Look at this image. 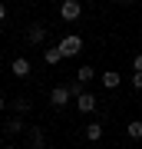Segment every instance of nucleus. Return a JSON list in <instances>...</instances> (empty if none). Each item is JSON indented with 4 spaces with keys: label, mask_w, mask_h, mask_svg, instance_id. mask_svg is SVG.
Wrapping results in <instances>:
<instances>
[{
    "label": "nucleus",
    "mask_w": 142,
    "mask_h": 149,
    "mask_svg": "<svg viewBox=\"0 0 142 149\" xmlns=\"http://www.w3.org/2000/svg\"><path fill=\"white\" fill-rule=\"evenodd\" d=\"M69 100H73V93H69V86H53V90H50V106L63 109V106H66Z\"/></svg>",
    "instance_id": "obj_2"
},
{
    "label": "nucleus",
    "mask_w": 142,
    "mask_h": 149,
    "mask_svg": "<svg viewBox=\"0 0 142 149\" xmlns=\"http://www.w3.org/2000/svg\"><path fill=\"white\" fill-rule=\"evenodd\" d=\"M76 80L86 86L89 80H96V70H93V66H79V70H76Z\"/></svg>",
    "instance_id": "obj_11"
},
{
    "label": "nucleus",
    "mask_w": 142,
    "mask_h": 149,
    "mask_svg": "<svg viewBox=\"0 0 142 149\" xmlns=\"http://www.w3.org/2000/svg\"><path fill=\"white\" fill-rule=\"evenodd\" d=\"M30 146H33V149H43V129H40V126L30 129Z\"/></svg>",
    "instance_id": "obj_12"
},
{
    "label": "nucleus",
    "mask_w": 142,
    "mask_h": 149,
    "mask_svg": "<svg viewBox=\"0 0 142 149\" xmlns=\"http://www.w3.org/2000/svg\"><path fill=\"white\" fill-rule=\"evenodd\" d=\"M126 136L139 143V139H142V119H132V123H129V126H126Z\"/></svg>",
    "instance_id": "obj_10"
},
{
    "label": "nucleus",
    "mask_w": 142,
    "mask_h": 149,
    "mask_svg": "<svg viewBox=\"0 0 142 149\" xmlns=\"http://www.w3.org/2000/svg\"><path fill=\"white\" fill-rule=\"evenodd\" d=\"M79 13H83V3H79V0H63V3H60V17H63V20H79Z\"/></svg>",
    "instance_id": "obj_3"
},
{
    "label": "nucleus",
    "mask_w": 142,
    "mask_h": 149,
    "mask_svg": "<svg viewBox=\"0 0 142 149\" xmlns=\"http://www.w3.org/2000/svg\"><path fill=\"white\" fill-rule=\"evenodd\" d=\"M3 17H7V7H3V3H0V20H3Z\"/></svg>",
    "instance_id": "obj_19"
},
{
    "label": "nucleus",
    "mask_w": 142,
    "mask_h": 149,
    "mask_svg": "<svg viewBox=\"0 0 142 149\" xmlns=\"http://www.w3.org/2000/svg\"><path fill=\"white\" fill-rule=\"evenodd\" d=\"M99 83L106 86V90H119V83H122V76L116 73V70H109V73H103V76H99Z\"/></svg>",
    "instance_id": "obj_6"
},
{
    "label": "nucleus",
    "mask_w": 142,
    "mask_h": 149,
    "mask_svg": "<svg viewBox=\"0 0 142 149\" xmlns=\"http://www.w3.org/2000/svg\"><path fill=\"white\" fill-rule=\"evenodd\" d=\"M3 109H7V96L0 93V113H3Z\"/></svg>",
    "instance_id": "obj_18"
},
{
    "label": "nucleus",
    "mask_w": 142,
    "mask_h": 149,
    "mask_svg": "<svg viewBox=\"0 0 142 149\" xmlns=\"http://www.w3.org/2000/svg\"><path fill=\"white\" fill-rule=\"evenodd\" d=\"M3 149H17V146H3Z\"/></svg>",
    "instance_id": "obj_20"
},
{
    "label": "nucleus",
    "mask_w": 142,
    "mask_h": 149,
    "mask_svg": "<svg viewBox=\"0 0 142 149\" xmlns=\"http://www.w3.org/2000/svg\"><path fill=\"white\" fill-rule=\"evenodd\" d=\"M132 70H136V73H142V53L132 56Z\"/></svg>",
    "instance_id": "obj_17"
},
{
    "label": "nucleus",
    "mask_w": 142,
    "mask_h": 149,
    "mask_svg": "<svg viewBox=\"0 0 142 149\" xmlns=\"http://www.w3.org/2000/svg\"><path fill=\"white\" fill-rule=\"evenodd\" d=\"M76 109L89 116V113H96V109H99V103H96V96H93L89 90H86V93H83V96H79V100H76Z\"/></svg>",
    "instance_id": "obj_4"
},
{
    "label": "nucleus",
    "mask_w": 142,
    "mask_h": 149,
    "mask_svg": "<svg viewBox=\"0 0 142 149\" xmlns=\"http://www.w3.org/2000/svg\"><path fill=\"white\" fill-rule=\"evenodd\" d=\"M3 129H7V133H23V119H20V116H10Z\"/></svg>",
    "instance_id": "obj_13"
},
{
    "label": "nucleus",
    "mask_w": 142,
    "mask_h": 149,
    "mask_svg": "<svg viewBox=\"0 0 142 149\" xmlns=\"http://www.w3.org/2000/svg\"><path fill=\"white\" fill-rule=\"evenodd\" d=\"M69 93H73V100H79V96L86 93V86L79 83V80H73V83H69Z\"/></svg>",
    "instance_id": "obj_14"
},
{
    "label": "nucleus",
    "mask_w": 142,
    "mask_h": 149,
    "mask_svg": "<svg viewBox=\"0 0 142 149\" xmlns=\"http://www.w3.org/2000/svg\"><path fill=\"white\" fill-rule=\"evenodd\" d=\"M43 60H46V63H50V66H56V63H60V60H66V56H63V50H60V47H50V50H46V53H43Z\"/></svg>",
    "instance_id": "obj_9"
},
{
    "label": "nucleus",
    "mask_w": 142,
    "mask_h": 149,
    "mask_svg": "<svg viewBox=\"0 0 142 149\" xmlns=\"http://www.w3.org/2000/svg\"><path fill=\"white\" fill-rule=\"evenodd\" d=\"M26 40H30V43H43V40H46V30H43V23H33V27L26 30Z\"/></svg>",
    "instance_id": "obj_8"
},
{
    "label": "nucleus",
    "mask_w": 142,
    "mask_h": 149,
    "mask_svg": "<svg viewBox=\"0 0 142 149\" xmlns=\"http://www.w3.org/2000/svg\"><path fill=\"white\" fill-rule=\"evenodd\" d=\"M10 73H13V76H20V80H23V76H30V60H26V56L10 60Z\"/></svg>",
    "instance_id": "obj_5"
},
{
    "label": "nucleus",
    "mask_w": 142,
    "mask_h": 149,
    "mask_svg": "<svg viewBox=\"0 0 142 149\" xmlns=\"http://www.w3.org/2000/svg\"><path fill=\"white\" fill-rule=\"evenodd\" d=\"M10 106H13L17 113H26V109H30V100H23V96H20V100H13Z\"/></svg>",
    "instance_id": "obj_15"
},
{
    "label": "nucleus",
    "mask_w": 142,
    "mask_h": 149,
    "mask_svg": "<svg viewBox=\"0 0 142 149\" xmlns=\"http://www.w3.org/2000/svg\"><path fill=\"white\" fill-rule=\"evenodd\" d=\"M83 136L89 139V143H99V139H103V123H89V126L83 129Z\"/></svg>",
    "instance_id": "obj_7"
},
{
    "label": "nucleus",
    "mask_w": 142,
    "mask_h": 149,
    "mask_svg": "<svg viewBox=\"0 0 142 149\" xmlns=\"http://www.w3.org/2000/svg\"><path fill=\"white\" fill-rule=\"evenodd\" d=\"M132 90L142 93V73H132Z\"/></svg>",
    "instance_id": "obj_16"
},
{
    "label": "nucleus",
    "mask_w": 142,
    "mask_h": 149,
    "mask_svg": "<svg viewBox=\"0 0 142 149\" xmlns=\"http://www.w3.org/2000/svg\"><path fill=\"white\" fill-rule=\"evenodd\" d=\"M60 50H63V56H76L79 50H83V37H76V33H69V37H63L56 43Z\"/></svg>",
    "instance_id": "obj_1"
}]
</instances>
